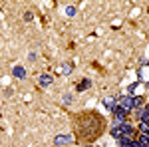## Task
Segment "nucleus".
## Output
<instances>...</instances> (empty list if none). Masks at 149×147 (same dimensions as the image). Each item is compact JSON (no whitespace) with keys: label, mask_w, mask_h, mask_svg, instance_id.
Masks as SVG:
<instances>
[{"label":"nucleus","mask_w":149,"mask_h":147,"mask_svg":"<svg viewBox=\"0 0 149 147\" xmlns=\"http://www.w3.org/2000/svg\"><path fill=\"white\" fill-rule=\"evenodd\" d=\"M72 127H74V139H78L81 145H92L103 135L107 123L102 117V113L86 109L72 117Z\"/></svg>","instance_id":"f257e3e1"},{"label":"nucleus","mask_w":149,"mask_h":147,"mask_svg":"<svg viewBox=\"0 0 149 147\" xmlns=\"http://www.w3.org/2000/svg\"><path fill=\"white\" fill-rule=\"evenodd\" d=\"M72 141H74V137L66 135V133H62V135H58L56 139H54L56 147H70V145H72Z\"/></svg>","instance_id":"f03ea898"},{"label":"nucleus","mask_w":149,"mask_h":147,"mask_svg":"<svg viewBox=\"0 0 149 147\" xmlns=\"http://www.w3.org/2000/svg\"><path fill=\"white\" fill-rule=\"evenodd\" d=\"M119 103H121L119 107H121V109H125V111L133 109V98H121V100H119Z\"/></svg>","instance_id":"7ed1b4c3"},{"label":"nucleus","mask_w":149,"mask_h":147,"mask_svg":"<svg viewBox=\"0 0 149 147\" xmlns=\"http://www.w3.org/2000/svg\"><path fill=\"white\" fill-rule=\"evenodd\" d=\"M119 129H121V133H123V135H131V133H133V127H131V125L129 123H125V121H123V123H121V127H119Z\"/></svg>","instance_id":"20e7f679"},{"label":"nucleus","mask_w":149,"mask_h":147,"mask_svg":"<svg viewBox=\"0 0 149 147\" xmlns=\"http://www.w3.org/2000/svg\"><path fill=\"white\" fill-rule=\"evenodd\" d=\"M52 82H54V78L48 76V74H42V76H40V86H50Z\"/></svg>","instance_id":"39448f33"},{"label":"nucleus","mask_w":149,"mask_h":147,"mask_svg":"<svg viewBox=\"0 0 149 147\" xmlns=\"http://www.w3.org/2000/svg\"><path fill=\"white\" fill-rule=\"evenodd\" d=\"M14 76H16V78H26V70H24L22 66H16V68H14Z\"/></svg>","instance_id":"423d86ee"},{"label":"nucleus","mask_w":149,"mask_h":147,"mask_svg":"<svg viewBox=\"0 0 149 147\" xmlns=\"http://www.w3.org/2000/svg\"><path fill=\"white\" fill-rule=\"evenodd\" d=\"M103 103H105V105H107L111 111L115 109V98H105V100H103Z\"/></svg>","instance_id":"0eeeda50"},{"label":"nucleus","mask_w":149,"mask_h":147,"mask_svg":"<svg viewBox=\"0 0 149 147\" xmlns=\"http://www.w3.org/2000/svg\"><path fill=\"white\" fill-rule=\"evenodd\" d=\"M139 115H141V121H143V123H149V105L139 113Z\"/></svg>","instance_id":"6e6552de"},{"label":"nucleus","mask_w":149,"mask_h":147,"mask_svg":"<svg viewBox=\"0 0 149 147\" xmlns=\"http://www.w3.org/2000/svg\"><path fill=\"white\" fill-rule=\"evenodd\" d=\"M90 86H92V82H90V79H84V82H80V86H78V90H80V91H84L86 88H90Z\"/></svg>","instance_id":"1a4fd4ad"},{"label":"nucleus","mask_w":149,"mask_h":147,"mask_svg":"<svg viewBox=\"0 0 149 147\" xmlns=\"http://www.w3.org/2000/svg\"><path fill=\"white\" fill-rule=\"evenodd\" d=\"M143 103V98H133V107H139Z\"/></svg>","instance_id":"9d476101"},{"label":"nucleus","mask_w":149,"mask_h":147,"mask_svg":"<svg viewBox=\"0 0 149 147\" xmlns=\"http://www.w3.org/2000/svg\"><path fill=\"white\" fill-rule=\"evenodd\" d=\"M66 14H68V16H74V14H76V8H74V6H68V8H66Z\"/></svg>","instance_id":"9b49d317"},{"label":"nucleus","mask_w":149,"mask_h":147,"mask_svg":"<svg viewBox=\"0 0 149 147\" xmlns=\"http://www.w3.org/2000/svg\"><path fill=\"white\" fill-rule=\"evenodd\" d=\"M81 147H92V145H81Z\"/></svg>","instance_id":"f8f14e48"},{"label":"nucleus","mask_w":149,"mask_h":147,"mask_svg":"<svg viewBox=\"0 0 149 147\" xmlns=\"http://www.w3.org/2000/svg\"><path fill=\"white\" fill-rule=\"evenodd\" d=\"M147 125H149V123H147Z\"/></svg>","instance_id":"ddd939ff"},{"label":"nucleus","mask_w":149,"mask_h":147,"mask_svg":"<svg viewBox=\"0 0 149 147\" xmlns=\"http://www.w3.org/2000/svg\"><path fill=\"white\" fill-rule=\"evenodd\" d=\"M147 147H149V145H147Z\"/></svg>","instance_id":"4468645a"}]
</instances>
